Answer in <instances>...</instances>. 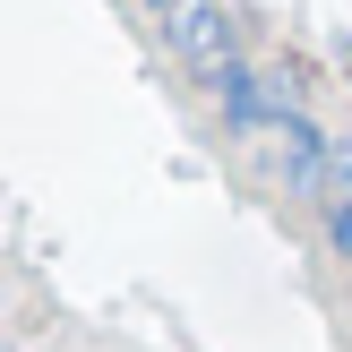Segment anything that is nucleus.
I'll list each match as a JSON object with an SVG mask.
<instances>
[{
  "label": "nucleus",
  "mask_w": 352,
  "mask_h": 352,
  "mask_svg": "<svg viewBox=\"0 0 352 352\" xmlns=\"http://www.w3.org/2000/svg\"><path fill=\"white\" fill-rule=\"evenodd\" d=\"M164 43L181 52L198 78L223 69V60H232V17H223V0H172V9H164Z\"/></svg>",
  "instance_id": "nucleus-2"
},
{
  "label": "nucleus",
  "mask_w": 352,
  "mask_h": 352,
  "mask_svg": "<svg viewBox=\"0 0 352 352\" xmlns=\"http://www.w3.org/2000/svg\"><path fill=\"white\" fill-rule=\"evenodd\" d=\"M206 86H215V103H223V120H232L241 138H267L275 129V112H284V95H267V78H258L250 60H223V69H206Z\"/></svg>",
  "instance_id": "nucleus-3"
},
{
  "label": "nucleus",
  "mask_w": 352,
  "mask_h": 352,
  "mask_svg": "<svg viewBox=\"0 0 352 352\" xmlns=\"http://www.w3.org/2000/svg\"><path fill=\"white\" fill-rule=\"evenodd\" d=\"M275 164H284V189H301V198H327V172H336V146H327V129L309 112H275Z\"/></svg>",
  "instance_id": "nucleus-1"
},
{
  "label": "nucleus",
  "mask_w": 352,
  "mask_h": 352,
  "mask_svg": "<svg viewBox=\"0 0 352 352\" xmlns=\"http://www.w3.org/2000/svg\"><path fill=\"white\" fill-rule=\"evenodd\" d=\"M146 9H155V17H164V9H172V0H146Z\"/></svg>",
  "instance_id": "nucleus-4"
}]
</instances>
